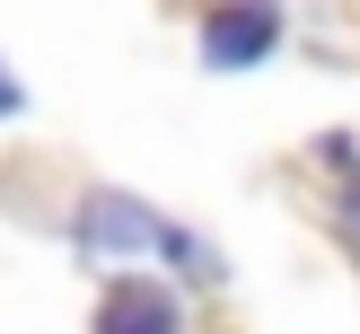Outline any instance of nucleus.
Instances as JSON below:
<instances>
[{
	"instance_id": "1",
	"label": "nucleus",
	"mask_w": 360,
	"mask_h": 334,
	"mask_svg": "<svg viewBox=\"0 0 360 334\" xmlns=\"http://www.w3.org/2000/svg\"><path fill=\"white\" fill-rule=\"evenodd\" d=\"M273 44H281V9L273 0H220V9L202 18V62L211 70H246Z\"/></svg>"
},
{
	"instance_id": "3",
	"label": "nucleus",
	"mask_w": 360,
	"mask_h": 334,
	"mask_svg": "<svg viewBox=\"0 0 360 334\" xmlns=\"http://www.w3.org/2000/svg\"><path fill=\"white\" fill-rule=\"evenodd\" d=\"M105 326H176V299L150 290V281H123V290H105Z\"/></svg>"
},
{
	"instance_id": "4",
	"label": "nucleus",
	"mask_w": 360,
	"mask_h": 334,
	"mask_svg": "<svg viewBox=\"0 0 360 334\" xmlns=\"http://www.w3.org/2000/svg\"><path fill=\"white\" fill-rule=\"evenodd\" d=\"M167 255H176V273H185V281H220V255H211L202 238H185V229H167Z\"/></svg>"
},
{
	"instance_id": "5",
	"label": "nucleus",
	"mask_w": 360,
	"mask_h": 334,
	"mask_svg": "<svg viewBox=\"0 0 360 334\" xmlns=\"http://www.w3.org/2000/svg\"><path fill=\"white\" fill-rule=\"evenodd\" d=\"M18 105H27V97H18V79L0 70V115H18Z\"/></svg>"
},
{
	"instance_id": "2",
	"label": "nucleus",
	"mask_w": 360,
	"mask_h": 334,
	"mask_svg": "<svg viewBox=\"0 0 360 334\" xmlns=\"http://www.w3.org/2000/svg\"><path fill=\"white\" fill-rule=\"evenodd\" d=\"M79 246H88L97 264H132L141 246H167V220H150L132 193H88V211H79Z\"/></svg>"
}]
</instances>
